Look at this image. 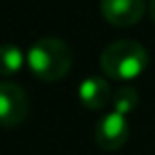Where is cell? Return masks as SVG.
I'll use <instances>...</instances> for the list:
<instances>
[{"label":"cell","instance_id":"cell-9","mask_svg":"<svg viewBox=\"0 0 155 155\" xmlns=\"http://www.w3.org/2000/svg\"><path fill=\"white\" fill-rule=\"evenodd\" d=\"M147 12H149V18L155 22V0H149V4H147Z\"/></svg>","mask_w":155,"mask_h":155},{"label":"cell","instance_id":"cell-2","mask_svg":"<svg viewBox=\"0 0 155 155\" xmlns=\"http://www.w3.org/2000/svg\"><path fill=\"white\" fill-rule=\"evenodd\" d=\"M149 55L141 43L134 39H120L104 47L100 55V69L112 81H134L145 71Z\"/></svg>","mask_w":155,"mask_h":155},{"label":"cell","instance_id":"cell-4","mask_svg":"<svg viewBox=\"0 0 155 155\" xmlns=\"http://www.w3.org/2000/svg\"><path fill=\"white\" fill-rule=\"evenodd\" d=\"M130 126L126 114H120L116 110L104 114L94 128V141L104 151H116L128 141Z\"/></svg>","mask_w":155,"mask_h":155},{"label":"cell","instance_id":"cell-1","mask_svg":"<svg viewBox=\"0 0 155 155\" xmlns=\"http://www.w3.org/2000/svg\"><path fill=\"white\" fill-rule=\"evenodd\" d=\"M26 63L30 71L45 83H55L69 75L73 67V51L59 38H41L28 49Z\"/></svg>","mask_w":155,"mask_h":155},{"label":"cell","instance_id":"cell-6","mask_svg":"<svg viewBox=\"0 0 155 155\" xmlns=\"http://www.w3.org/2000/svg\"><path fill=\"white\" fill-rule=\"evenodd\" d=\"M79 100L87 110H102L112 104L114 91L110 88L108 81L102 77H87L79 84Z\"/></svg>","mask_w":155,"mask_h":155},{"label":"cell","instance_id":"cell-7","mask_svg":"<svg viewBox=\"0 0 155 155\" xmlns=\"http://www.w3.org/2000/svg\"><path fill=\"white\" fill-rule=\"evenodd\" d=\"M137 102H140V94H137L136 88L132 87H120L114 91V96H112V110L120 114H126L128 116L130 112L136 110Z\"/></svg>","mask_w":155,"mask_h":155},{"label":"cell","instance_id":"cell-3","mask_svg":"<svg viewBox=\"0 0 155 155\" xmlns=\"http://www.w3.org/2000/svg\"><path fill=\"white\" fill-rule=\"evenodd\" d=\"M30 112V98L26 91L16 83L4 81L0 84V118L4 128H16L26 120Z\"/></svg>","mask_w":155,"mask_h":155},{"label":"cell","instance_id":"cell-8","mask_svg":"<svg viewBox=\"0 0 155 155\" xmlns=\"http://www.w3.org/2000/svg\"><path fill=\"white\" fill-rule=\"evenodd\" d=\"M24 61H26V57H24L22 49H20L18 45L6 43V45L2 47V59H0V63H2V75L4 77L16 75V73L22 69Z\"/></svg>","mask_w":155,"mask_h":155},{"label":"cell","instance_id":"cell-5","mask_svg":"<svg viewBox=\"0 0 155 155\" xmlns=\"http://www.w3.org/2000/svg\"><path fill=\"white\" fill-rule=\"evenodd\" d=\"M145 0H100V14L116 28H130L145 14Z\"/></svg>","mask_w":155,"mask_h":155}]
</instances>
